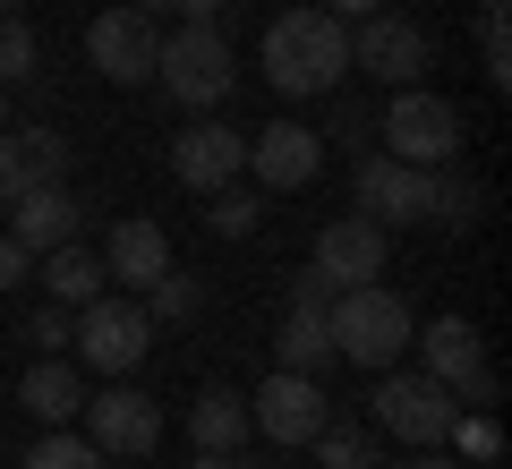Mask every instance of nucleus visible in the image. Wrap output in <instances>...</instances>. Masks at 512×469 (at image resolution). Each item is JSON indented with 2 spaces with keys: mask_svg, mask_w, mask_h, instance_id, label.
<instances>
[{
  "mask_svg": "<svg viewBox=\"0 0 512 469\" xmlns=\"http://www.w3.org/2000/svg\"><path fill=\"white\" fill-rule=\"evenodd\" d=\"M154 333H163V325L146 316V299L103 290V299L77 307L69 350H77V367H94V376H137V367H146V350H154Z\"/></svg>",
  "mask_w": 512,
  "mask_h": 469,
  "instance_id": "39448f33",
  "label": "nucleus"
},
{
  "mask_svg": "<svg viewBox=\"0 0 512 469\" xmlns=\"http://www.w3.org/2000/svg\"><path fill=\"white\" fill-rule=\"evenodd\" d=\"M248 427L265 435V444H308V435L325 427V384L299 376V367H274V376L256 384V401H248Z\"/></svg>",
  "mask_w": 512,
  "mask_h": 469,
  "instance_id": "ddd939ff",
  "label": "nucleus"
},
{
  "mask_svg": "<svg viewBox=\"0 0 512 469\" xmlns=\"http://www.w3.org/2000/svg\"><path fill=\"white\" fill-rule=\"evenodd\" d=\"M18 469H103V452H94L86 435H69V427H43L35 444H26Z\"/></svg>",
  "mask_w": 512,
  "mask_h": 469,
  "instance_id": "cd10ccee",
  "label": "nucleus"
},
{
  "mask_svg": "<svg viewBox=\"0 0 512 469\" xmlns=\"http://www.w3.org/2000/svg\"><path fill=\"white\" fill-rule=\"evenodd\" d=\"M248 393H231V384H205L197 401H188V444L197 452H239L248 444Z\"/></svg>",
  "mask_w": 512,
  "mask_h": 469,
  "instance_id": "412c9836",
  "label": "nucleus"
},
{
  "mask_svg": "<svg viewBox=\"0 0 512 469\" xmlns=\"http://www.w3.org/2000/svg\"><path fill=\"white\" fill-rule=\"evenodd\" d=\"M77 231H86V197H77L69 180H52V188H26V197H9V239H18L26 256L60 248V239H77Z\"/></svg>",
  "mask_w": 512,
  "mask_h": 469,
  "instance_id": "dca6fc26",
  "label": "nucleus"
},
{
  "mask_svg": "<svg viewBox=\"0 0 512 469\" xmlns=\"http://www.w3.org/2000/svg\"><path fill=\"white\" fill-rule=\"evenodd\" d=\"M461 103H444L436 86H393L376 111V154H393V163H419V171H444L461 163Z\"/></svg>",
  "mask_w": 512,
  "mask_h": 469,
  "instance_id": "7ed1b4c3",
  "label": "nucleus"
},
{
  "mask_svg": "<svg viewBox=\"0 0 512 469\" xmlns=\"http://www.w3.org/2000/svg\"><path fill=\"white\" fill-rule=\"evenodd\" d=\"M69 333H77V316H69V307H52V299L26 316V342H35L43 359H52V350H69Z\"/></svg>",
  "mask_w": 512,
  "mask_h": 469,
  "instance_id": "2f4dec72",
  "label": "nucleus"
},
{
  "mask_svg": "<svg viewBox=\"0 0 512 469\" xmlns=\"http://www.w3.org/2000/svg\"><path fill=\"white\" fill-rule=\"evenodd\" d=\"M453 401H461V410H495V401H504V376H495V367H478V376L461 384Z\"/></svg>",
  "mask_w": 512,
  "mask_h": 469,
  "instance_id": "473e14b6",
  "label": "nucleus"
},
{
  "mask_svg": "<svg viewBox=\"0 0 512 469\" xmlns=\"http://www.w3.org/2000/svg\"><path fill=\"white\" fill-rule=\"evenodd\" d=\"M291 307H333V282H325V273H299V282H291Z\"/></svg>",
  "mask_w": 512,
  "mask_h": 469,
  "instance_id": "f704fd0d",
  "label": "nucleus"
},
{
  "mask_svg": "<svg viewBox=\"0 0 512 469\" xmlns=\"http://www.w3.org/2000/svg\"><path fill=\"white\" fill-rule=\"evenodd\" d=\"M376 469H384V461H376ZM393 469H461V461H453L444 444H427V452H410V461H393Z\"/></svg>",
  "mask_w": 512,
  "mask_h": 469,
  "instance_id": "c9c22d12",
  "label": "nucleus"
},
{
  "mask_svg": "<svg viewBox=\"0 0 512 469\" xmlns=\"http://www.w3.org/2000/svg\"><path fill=\"white\" fill-rule=\"evenodd\" d=\"M444 444H453L461 469H495V461H504V418H495V410H453Z\"/></svg>",
  "mask_w": 512,
  "mask_h": 469,
  "instance_id": "393cba45",
  "label": "nucleus"
},
{
  "mask_svg": "<svg viewBox=\"0 0 512 469\" xmlns=\"http://www.w3.org/2000/svg\"><path fill=\"white\" fill-rule=\"evenodd\" d=\"M18 410L43 418V427H69V418L86 410V376H77L69 350H52V359H35V367L18 376Z\"/></svg>",
  "mask_w": 512,
  "mask_h": 469,
  "instance_id": "6ab92c4d",
  "label": "nucleus"
},
{
  "mask_svg": "<svg viewBox=\"0 0 512 469\" xmlns=\"http://www.w3.org/2000/svg\"><path fill=\"white\" fill-rule=\"evenodd\" d=\"M256 60H265V86L282 94V103H308V94H333L350 77V26L333 18V9H282L274 26H265V43H256Z\"/></svg>",
  "mask_w": 512,
  "mask_h": 469,
  "instance_id": "f257e3e1",
  "label": "nucleus"
},
{
  "mask_svg": "<svg viewBox=\"0 0 512 469\" xmlns=\"http://www.w3.org/2000/svg\"><path fill=\"white\" fill-rule=\"evenodd\" d=\"M350 197H359V214L376 222V231H410V222H427V205H436V171L393 163V154H359Z\"/></svg>",
  "mask_w": 512,
  "mask_h": 469,
  "instance_id": "1a4fd4ad",
  "label": "nucleus"
},
{
  "mask_svg": "<svg viewBox=\"0 0 512 469\" xmlns=\"http://www.w3.org/2000/svg\"><path fill=\"white\" fill-rule=\"evenodd\" d=\"M427 222H444V231H478L487 222V180H470L461 163L436 171V205H427Z\"/></svg>",
  "mask_w": 512,
  "mask_h": 469,
  "instance_id": "5701e85b",
  "label": "nucleus"
},
{
  "mask_svg": "<svg viewBox=\"0 0 512 469\" xmlns=\"http://www.w3.org/2000/svg\"><path fill=\"white\" fill-rule=\"evenodd\" d=\"M0 128H9V86H0Z\"/></svg>",
  "mask_w": 512,
  "mask_h": 469,
  "instance_id": "58836bf2",
  "label": "nucleus"
},
{
  "mask_svg": "<svg viewBox=\"0 0 512 469\" xmlns=\"http://www.w3.org/2000/svg\"><path fill=\"white\" fill-rule=\"evenodd\" d=\"M478 9H512V0H478Z\"/></svg>",
  "mask_w": 512,
  "mask_h": 469,
  "instance_id": "ea45409f",
  "label": "nucleus"
},
{
  "mask_svg": "<svg viewBox=\"0 0 512 469\" xmlns=\"http://www.w3.org/2000/svg\"><path fill=\"white\" fill-rule=\"evenodd\" d=\"M367 410H376V435H393V444H410V452L444 444V427H453V393H444L436 376H402V367L376 376Z\"/></svg>",
  "mask_w": 512,
  "mask_h": 469,
  "instance_id": "6e6552de",
  "label": "nucleus"
},
{
  "mask_svg": "<svg viewBox=\"0 0 512 469\" xmlns=\"http://www.w3.org/2000/svg\"><path fill=\"white\" fill-rule=\"evenodd\" d=\"M9 9H18V0H0V18H9Z\"/></svg>",
  "mask_w": 512,
  "mask_h": 469,
  "instance_id": "a19ab883",
  "label": "nucleus"
},
{
  "mask_svg": "<svg viewBox=\"0 0 512 469\" xmlns=\"http://www.w3.org/2000/svg\"><path fill=\"white\" fill-rule=\"evenodd\" d=\"M26 273H35V256H26V248H18L9 231H0V299H9V290H18Z\"/></svg>",
  "mask_w": 512,
  "mask_h": 469,
  "instance_id": "72a5a7b5",
  "label": "nucleus"
},
{
  "mask_svg": "<svg viewBox=\"0 0 512 469\" xmlns=\"http://www.w3.org/2000/svg\"><path fill=\"white\" fill-rule=\"evenodd\" d=\"M350 69H367L384 94H393V86H427L436 43H427V26L402 18V9H367V18L350 26Z\"/></svg>",
  "mask_w": 512,
  "mask_h": 469,
  "instance_id": "0eeeda50",
  "label": "nucleus"
},
{
  "mask_svg": "<svg viewBox=\"0 0 512 469\" xmlns=\"http://www.w3.org/2000/svg\"><path fill=\"white\" fill-rule=\"evenodd\" d=\"M274 359L299 367V376H316V367H333V333H325V307H291L274 333Z\"/></svg>",
  "mask_w": 512,
  "mask_h": 469,
  "instance_id": "4be33fe9",
  "label": "nucleus"
},
{
  "mask_svg": "<svg viewBox=\"0 0 512 469\" xmlns=\"http://www.w3.org/2000/svg\"><path fill=\"white\" fill-rule=\"evenodd\" d=\"M197 307H205V282H197V273H180V265L146 290V316H154V325H188Z\"/></svg>",
  "mask_w": 512,
  "mask_h": 469,
  "instance_id": "c85d7f7f",
  "label": "nucleus"
},
{
  "mask_svg": "<svg viewBox=\"0 0 512 469\" xmlns=\"http://www.w3.org/2000/svg\"><path fill=\"white\" fill-rule=\"evenodd\" d=\"M231 469H248V461H231Z\"/></svg>",
  "mask_w": 512,
  "mask_h": 469,
  "instance_id": "79ce46f5",
  "label": "nucleus"
},
{
  "mask_svg": "<svg viewBox=\"0 0 512 469\" xmlns=\"http://www.w3.org/2000/svg\"><path fill=\"white\" fill-rule=\"evenodd\" d=\"M171 171H180V188H222V180H248V128L214 120V111H197L188 120V137H171Z\"/></svg>",
  "mask_w": 512,
  "mask_h": 469,
  "instance_id": "f8f14e48",
  "label": "nucleus"
},
{
  "mask_svg": "<svg viewBox=\"0 0 512 469\" xmlns=\"http://www.w3.org/2000/svg\"><path fill=\"white\" fill-rule=\"evenodd\" d=\"M35 265H43V290H52V307H69V316H77L86 299H103V290H111L103 256H94L86 239H60V248H43Z\"/></svg>",
  "mask_w": 512,
  "mask_h": 469,
  "instance_id": "aec40b11",
  "label": "nucleus"
},
{
  "mask_svg": "<svg viewBox=\"0 0 512 469\" xmlns=\"http://www.w3.org/2000/svg\"><path fill=\"white\" fill-rule=\"evenodd\" d=\"M308 444H316V469H376V427L367 418H325Z\"/></svg>",
  "mask_w": 512,
  "mask_h": 469,
  "instance_id": "b1692460",
  "label": "nucleus"
},
{
  "mask_svg": "<svg viewBox=\"0 0 512 469\" xmlns=\"http://www.w3.org/2000/svg\"><path fill=\"white\" fill-rule=\"evenodd\" d=\"M410 350L427 359L419 376H436L444 393H461V384L487 367V333H478L470 316H436V325H419V333H410ZM453 410H461V401H453Z\"/></svg>",
  "mask_w": 512,
  "mask_h": 469,
  "instance_id": "f3484780",
  "label": "nucleus"
},
{
  "mask_svg": "<svg viewBox=\"0 0 512 469\" xmlns=\"http://www.w3.org/2000/svg\"><path fill=\"white\" fill-rule=\"evenodd\" d=\"M308 265L325 273L333 290H359V282H376V273H384V231H376L367 214H342V222H325V231H316Z\"/></svg>",
  "mask_w": 512,
  "mask_h": 469,
  "instance_id": "2eb2a0df",
  "label": "nucleus"
},
{
  "mask_svg": "<svg viewBox=\"0 0 512 469\" xmlns=\"http://www.w3.org/2000/svg\"><path fill=\"white\" fill-rule=\"evenodd\" d=\"M325 333H333V359H350V367H367V376H384V367H402V350H410V333H419V316L402 307V290L359 282V290H333Z\"/></svg>",
  "mask_w": 512,
  "mask_h": 469,
  "instance_id": "f03ea898",
  "label": "nucleus"
},
{
  "mask_svg": "<svg viewBox=\"0 0 512 469\" xmlns=\"http://www.w3.org/2000/svg\"><path fill=\"white\" fill-rule=\"evenodd\" d=\"M316 9H333V18H342V26H359L367 9H384V0H316Z\"/></svg>",
  "mask_w": 512,
  "mask_h": 469,
  "instance_id": "e433bc0d",
  "label": "nucleus"
},
{
  "mask_svg": "<svg viewBox=\"0 0 512 469\" xmlns=\"http://www.w3.org/2000/svg\"><path fill=\"white\" fill-rule=\"evenodd\" d=\"M103 273H111V290L146 299V290L171 273V239H163V222H111V239H103Z\"/></svg>",
  "mask_w": 512,
  "mask_h": 469,
  "instance_id": "a211bd4d",
  "label": "nucleus"
},
{
  "mask_svg": "<svg viewBox=\"0 0 512 469\" xmlns=\"http://www.w3.org/2000/svg\"><path fill=\"white\" fill-rule=\"evenodd\" d=\"M248 171H256V188H274V197L308 188L316 171H325V128H308V120H265V128H248Z\"/></svg>",
  "mask_w": 512,
  "mask_h": 469,
  "instance_id": "9b49d317",
  "label": "nucleus"
},
{
  "mask_svg": "<svg viewBox=\"0 0 512 469\" xmlns=\"http://www.w3.org/2000/svg\"><path fill=\"white\" fill-rule=\"evenodd\" d=\"M478 60H487V86L504 94V86H512V18H504V9L478 18Z\"/></svg>",
  "mask_w": 512,
  "mask_h": 469,
  "instance_id": "c756f323",
  "label": "nucleus"
},
{
  "mask_svg": "<svg viewBox=\"0 0 512 469\" xmlns=\"http://www.w3.org/2000/svg\"><path fill=\"white\" fill-rule=\"evenodd\" d=\"M86 444L103 452V461H146L154 444H163V401L146 393V384L128 376H103V393H86Z\"/></svg>",
  "mask_w": 512,
  "mask_h": 469,
  "instance_id": "423d86ee",
  "label": "nucleus"
},
{
  "mask_svg": "<svg viewBox=\"0 0 512 469\" xmlns=\"http://www.w3.org/2000/svg\"><path fill=\"white\" fill-rule=\"evenodd\" d=\"M35 69H43V35L9 9L0 18V86H35Z\"/></svg>",
  "mask_w": 512,
  "mask_h": 469,
  "instance_id": "bb28decb",
  "label": "nucleus"
},
{
  "mask_svg": "<svg viewBox=\"0 0 512 469\" xmlns=\"http://www.w3.org/2000/svg\"><path fill=\"white\" fill-rule=\"evenodd\" d=\"M163 9H180V18H222V0H163Z\"/></svg>",
  "mask_w": 512,
  "mask_h": 469,
  "instance_id": "4c0bfd02",
  "label": "nucleus"
},
{
  "mask_svg": "<svg viewBox=\"0 0 512 469\" xmlns=\"http://www.w3.org/2000/svg\"><path fill=\"white\" fill-rule=\"evenodd\" d=\"M256 214H265V205H256V188H248V180L205 188V222H214V239H248V231H256Z\"/></svg>",
  "mask_w": 512,
  "mask_h": 469,
  "instance_id": "a878e982",
  "label": "nucleus"
},
{
  "mask_svg": "<svg viewBox=\"0 0 512 469\" xmlns=\"http://www.w3.org/2000/svg\"><path fill=\"white\" fill-rule=\"evenodd\" d=\"M86 60L111 77V86H154V60H163V18L146 9H103L86 26Z\"/></svg>",
  "mask_w": 512,
  "mask_h": 469,
  "instance_id": "9d476101",
  "label": "nucleus"
},
{
  "mask_svg": "<svg viewBox=\"0 0 512 469\" xmlns=\"http://www.w3.org/2000/svg\"><path fill=\"white\" fill-rule=\"evenodd\" d=\"M154 86L171 94L180 111H222L239 86V60H231V35L214 18H188L180 35H163V60H154Z\"/></svg>",
  "mask_w": 512,
  "mask_h": 469,
  "instance_id": "20e7f679",
  "label": "nucleus"
},
{
  "mask_svg": "<svg viewBox=\"0 0 512 469\" xmlns=\"http://www.w3.org/2000/svg\"><path fill=\"white\" fill-rule=\"evenodd\" d=\"M325 145H342V154H376V111H367V103H333V137Z\"/></svg>",
  "mask_w": 512,
  "mask_h": 469,
  "instance_id": "7c9ffc66",
  "label": "nucleus"
},
{
  "mask_svg": "<svg viewBox=\"0 0 512 469\" xmlns=\"http://www.w3.org/2000/svg\"><path fill=\"white\" fill-rule=\"evenodd\" d=\"M52 180H69V137H60L52 120L0 128V205L26 197V188H52Z\"/></svg>",
  "mask_w": 512,
  "mask_h": 469,
  "instance_id": "4468645a",
  "label": "nucleus"
}]
</instances>
